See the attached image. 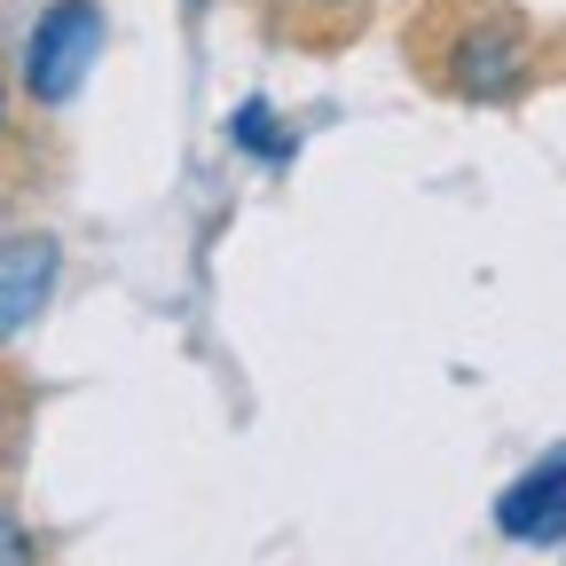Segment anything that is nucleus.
Listing matches in <instances>:
<instances>
[{
	"label": "nucleus",
	"mask_w": 566,
	"mask_h": 566,
	"mask_svg": "<svg viewBox=\"0 0 566 566\" xmlns=\"http://www.w3.org/2000/svg\"><path fill=\"white\" fill-rule=\"evenodd\" d=\"M424 71L457 103H512L535 80V32L504 0H441L424 24Z\"/></svg>",
	"instance_id": "nucleus-1"
},
{
	"label": "nucleus",
	"mask_w": 566,
	"mask_h": 566,
	"mask_svg": "<svg viewBox=\"0 0 566 566\" xmlns=\"http://www.w3.org/2000/svg\"><path fill=\"white\" fill-rule=\"evenodd\" d=\"M95 55H103V9L95 0H55V9H40V24L24 40V95L40 111H63L87 87Z\"/></svg>",
	"instance_id": "nucleus-2"
},
{
	"label": "nucleus",
	"mask_w": 566,
	"mask_h": 566,
	"mask_svg": "<svg viewBox=\"0 0 566 566\" xmlns=\"http://www.w3.org/2000/svg\"><path fill=\"white\" fill-rule=\"evenodd\" d=\"M495 527L512 543H558L566 535V449H551L535 472H520L495 504Z\"/></svg>",
	"instance_id": "nucleus-3"
},
{
	"label": "nucleus",
	"mask_w": 566,
	"mask_h": 566,
	"mask_svg": "<svg viewBox=\"0 0 566 566\" xmlns=\"http://www.w3.org/2000/svg\"><path fill=\"white\" fill-rule=\"evenodd\" d=\"M48 283H55V237L40 229L0 237V338H17L48 307Z\"/></svg>",
	"instance_id": "nucleus-4"
},
{
	"label": "nucleus",
	"mask_w": 566,
	"mask_h": 566,
	"mask_svg": "<svg viewBox=\"0 0 566 566\" xmlns=\"http://www.w3.org/2000/svg\"><path fill=\"white\" fill-rule=\"evenodd\" d=\"M229 142H237V150H252V158H292V134L275 126V111H268V103H244V111H237V126H229Z\"/></svg>",
	"instance_id": "nucleus-5"
},
{
	"label": "nucleus",
	"mask_w": 566,
	"mask_h": 566,
	"mask_svg": "<svg viewBox=\"0 0 566 566\" xmlns=\"http://www.w3.org/2000/svg\"><path fill=\"white\" fill-rule=\"evenodd\" d=\"M0 566H40V543H32L9 512H0Z\"/></svg>",
	"instance_id": "nucleus-6"
},
{
	"label": "nucleus",
	"mask_w": 566,
	"mask_h": 566,
	"mask_svg": "<svg viewBox=\"0 0 566 566\" xmlns=\"http://www.w3.org/2000/svg\"><path fill=\"white\" fill-rule=\"evenodd\" d=\"M9 424H17V394H9V378H0V449H9Z\"/></svg>",
	"instance_id": "nucleus-7"
},
{
	"label": "nucleus",
	"mask_w": 566,
	"mask_h": 566,
	"mask_svg": "<svg viewBox=\"0 0 566 566\" xmlns=\"http://www.w3.org/2000/svg\"><path fill=\"white\" fill-rule=\"evenodd\" d=\"M307 9H323V17H338V9H354V0H307Z\"/></svg>",
	"instance_id": "nucleus-8"
},
{
	"label": "nucleus",
	"mask_w": 566,
	"mask_h": 566,
	"mask_svg": "<svg viewBox=\"0 0 566 566\" xmlns=\"http://www.w3.org/2000/svg\"><path fill=\"white\" fill-rule=\"evenodd\" d=\"M0 126H9V87H0Z\"/></svg>",
	"instance_id": "nucleus-9"
}]
</instances>
